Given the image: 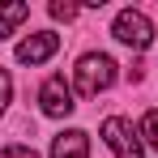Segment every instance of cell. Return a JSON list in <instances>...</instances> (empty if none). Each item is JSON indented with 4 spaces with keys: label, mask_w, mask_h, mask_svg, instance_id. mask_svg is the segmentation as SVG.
I'll return each instance as SVG.
<instances>
[{
    "label": "cell",
    "mask_w": 158,
    "mask_h": 158,
    "mask_svg": "<svg viewBox=\"0 0 158 158\" xmlns=\"http://www.w3.org/2000/svg\"><path fill=\"white\" fill-rule=\"evenodd\" d=\"M52 17H56V22H73V17H77V4H64V0H52Z\"/></svg>",
    "instance_id": "9"
},
{
    "label": "cell",
    "mask_w": 158,
    "mask_h": 158,
    "mask_svg": "<svg viewBox=\"0 0 158 158\" xmlns=\"http://www.w3.org/2000/svg\"><path fill=\"white\" fill-rule=\"evenodd\" d=\"M0 158H39V154H34L30 145H4V150H0Z\"/></svg>",
    "instance_id": "11"
},
{
    "label": "cell",
    "mask_w": 158,
    "mask_h": 158,
    "mask_svg": "<svg viewBox=\"0 0 158 158\" xmlns=\"http://www.w3.org/2000/svg\"><path fill=\"white\" fill-rule=\"evenodd\" d=\"M26 17H30V4H22V0H0V39H9Z\"/></svg>",
    "instance_id": "7"
},
{
    "label": "cell",
    "mask_w": 158,
    "mask_h": 158,
    "mask_svg": "<svg viewBox=\"0 0 158 158\" xmlns=\"http://www.w3.org/2000/svg\"><path fill=\"white\" fill-rule=\"evenodd\" d=\"M52 158H90V137L81 128H69L52 141Z\"/></svg>",
    "instance_id": "6"
},
{
    "label": "cell",
    "mask_w": 158,
    "mask_h": 158,
    "mask_svg": "<svg viewBox=\"0 0 158 158\" xmlns=\"http://www.w3.org/2000/svg\"><path fill=\"white\" fill-rule=\"evenodd\" d=\"M115 81V60L103 52H90L77 60V69H73V85H77V94H85V98H94L98 90H107Z\"/></svg>",
    "instance_id": "1"
},
{
    "label": "cell",
    "mask_w": 158,
    "mask_h": 158,
    "mask_svg": "<svg viewBox=\"0 0 158 158\" xmlns=\"http://www.w3.org/2000/svg\"><path fill=\"white\" fill-rule=\"evenodd\" d=\"M9 98H13V77L0 69V115H4V107H9Z\"/></svg>",
    "instance_id": "10"
},
{
    "label": "cell",
    "mask_w": 158,
    "mask_h": 158,
    "mask_svg": "<svg viewBox=\"0 0 158 158\" xmlns=\"http://www.w3.org/2000/svg\"><path fill=\"white\" fill-rule=\"evenodd\" d=\"M103 141L111 145L115 158H141V137H137L132 124L120 120V115H107V120H103Z\"/></svg>",
    "instance_id": "3"
},
{
    "label": "cell",
    "mask_w": 158,
    "mask_h": 158,
    "mask_svg": "<svg viewBox=\"0 0 158 158\" xmlns=\"http://www.w3.org/2000/svg\"><path fill=\"white\" fill-rule=\"evenodd\" d=\"M141 137H145V141H150V145L158 150V107L150 111V115H145V120H141Z\"/></svg>",
    "instance_id": "8"
},
{
    "label": "cell",
    "mask_w": 158,
    "mask_h": 158,
    "mask_svg": "<svg viewBox=\"0 0 158 158\" xmlns=\"http://www.w3.org/2000/svg\"><path fill=\"white\" fill-rule=\"evenodd\" d=\"M60 52V34L56 30H39V34H26L22 43H17V60L22 64H43V60H52Z\"/></svg>",
    "instance_id": "5"
},
{
    "label": "cell",
    "mask_w": 158,
    "mask_h": 158,
    "mask_svg": "<svg viewBox=\"0 0 158 158\" xmlns=\"http://www.w3.org/2000/svg\"><path fill=\"white\" fill-rule=\"evenodd\" d=\"M111 34H115L120 43L137 47V52H145V47L154 43V22H150L141 9H120V13H115V26H111Z\"/></svg>",
    "instance_id": "2"
},
{
    "label": "cell",
    "mask_w": 158,
    "mask_h": 158,
    "mask_svg": "<svg viewBox=\"0 0 158 158\" xmlns=\"http://www.w3.org/2000/svg\"><path fill=\"white\" fill-rule=\"evenodd\" d=\"M39 107H43V115H52V120H64V115H73V90H69V81L64 77H47L43 81V90H39Z\"/></svg>",
    "instance_id": "4"
}]
</instances>
